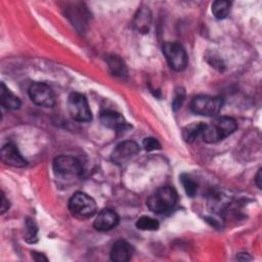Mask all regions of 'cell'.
<instances>
[{
	"label": "cell",
	"instance_id": "cell-1",
	"mask_svg": "<svg viewBox=\"0 0 262 262\" xmlns=\"http://www.w3.org/2000/svg\"><path fill=\"white\" fill-rule=\"evenodd\" d=\"M236 128L237 123L233 118L219 117L211 124H205L201 136L205 142L215 143L232 134Z\"/></svg>",
	"mask_w": 262,
	"mask_h": 262
},
{
	"label": "cell",
	"instance_id": "cell-2",
	"mask_svg": "<svg viewBox=\"0 0 262 262\" xmlns=\"http://www.w3.org/2000/svg\"><path fill=\"white\" fill-rule=\"evenodd\" d=\"M177 203V192L173 187L164 186L157 189L146 200L147 208L158 214L166 213L174 208Z\"/></svg>",
	"mask_w": 262,
	"mask_h": 262
},
{
	"label": "cell",
	"instance_id": "cell-3",
	"mask_svg": "<svg viewBox=\"0 0 262 262\" xmlns=\"http://www.w3.org/2000/svg\"><path fill=\"white\" fill-rule=\"evenodd\" d=\"M69 209L75 216L88 218L95 214L96 203L90 195L78 191L71 196L69 201Z\"/></svg>",
	"mask_w": 262,
	"mask_h": 262
},
{
	"label": "cell",
	"instance_id": "cell-4",
	"mask_svg": "<svg viewBox=\"0 0 262 262\" xmlns=\"http://www.w3.org/2000/svg\"><path fill=\"white\" fill-rule=\"evenodd\" d=\"M222 103V98L218 96L199 95L191 100L190 110L192 113L200 116L213 117L220 112Z\"/></svg>",
	"mask_w": 262,
	"mask_h": 262
},
{
	"label": "cell",
	"instance_id": "cell-5",
	"mask_svg": "<svg viewBox=\"0 0 262 262\" xmlns=\"http://www.w3.org/2000/svg\"><path fill=\"white\" fill-rule=\"evenodd\" d=\"M162 49L171 69L180 72L186 68L188 57L181 44L177 42H166L163 44Z\"/></svg>",
	"mask_w": 262,
	"mask_h": 262
},
{
	"label": "cell",
	"instance_id": "cell-6",
	"mask_svg": "<svg viewBox=\"0 0 262 262\" xmlns=\"http://www.w3.org/2000/svg\"><path fill=\"white\" fill-rule=\"evenodd\" d=\"M68 110L71 117L78 122L91 120V111L86 97L78 92H73L68 98Z\"/></svg>",
	"mask_w": 262,
	"mask_h": 262
},
{
	"label": "cell",
	"instance_id": "cell-7",
	"mask_svg": "<svg viewBox=\"0 0 262 262\" xmlns=\"http://www.w3.org/2000/svg\"><path fill=\"white\" fill-rule=\"evenodd\" d=\"M29 96L34 103L40 106L51 107L55 103L54 92L51 87L45 83H33L29 88Z\"/></svg>",
	"mask_w": 262,
	"mask_h": 262
},
{
	"label": "cell",
	"instance_id": "cell-8",
	"mask_svg": "<svg viewBox=\"0 0 262 262\" xmlns=\"http://www.w3.org/2000/svg\"><path fill=\"white\" fill-rule=\"evenodd\" d=\"M53 170L56 174L61 176H76L82 170V163L72 156H59L53 161Z\"/></svg>",
	"mask_w": 262,
	"mask_h": 262
},
{
	"label": "cell",
	"instance_id": "cell-9",
	"mask_svg": "<svg viewBox=\"0 0 262 262\" xmlns=\"http://www.w3.org/2000/svg\"><path fill=\"white\" fill-rule=\"evenodd\" d=\"M139 151V146L132 140H126L119 143L111 155L112 161L117 165H123L127 163Z\"/></svg>",
	"mask_w": 262,
	"mask_h": 262
},
{
	"label": "cell",
	"instance_id": "cell-10",
	"mask_svg": "<svg viewBox=\"0 0 262 262\" xmlns=\"http://www.w3.org/2000/svg\"><path fill=\"white\" fill-rule=\"evenodd\" d=\"M1 160L6 165L11 167H16V168L25 167L28 164L25 158L19 152L17 146L12 142H8L2 146Z\"/></svg>",
	"mask_w": 262,
	"mask_h": 262
},
{
	"label": "cell",
	"instance_id": "cell-11",
	"mask_svg": "<svg viewBox=\"0 0 262 262\" xmlns=\"http://www.w3.org/2000/svg\"><path fill=\"white\" fill-rule=\"evenodd\" d=\"M118 223H119L118 214L111 209H104L97 214L93 222V226L95 227V229L99 231H106L117 226Z\"/></svg>",
	"mask_w": 262,
	"mask_h": 262
},
{
	"label": "cell",
	"instance_id": "cell-12",
	"mask_svg": "<svg viewBox=\"0 0 262 262\" xmlns=\"http://www.w3.org/2000/svg\"><path fill=\"white\" fill-rule=\"evenodd\" d=\"M133 247L127 241H117L111 250V259L115 262H127L132 258Z\"/></svg>",
	"mask_w": 262,
	"mask_h": 262
},
{
	"label": "cell",
	"instance_id": "cell-13",
	"mask_svg": "<svg viewBox=\"0 0 262 262\" xmlns=\"http://www.w3.org/2000/svg\"><path fill=\"white\" fill-rule=\"evenodd\" d=\"M100 122L104 127L116 130L124 129V127L127 126L124 117L120 113L113 110L102 111L100 113Z\"/></svg>",
	"mask_w": 262,
	"mask_h": 262
},
{
	"label": "cell",
	"instance_id": "cell-14",
	"mask_svg": "<svg viewBox=\"0 0 262 262\" xmlns=\"http://www.w3.org/2000/svg\"><path fill=\"white\" fill-rule=\"evenodd\" d=\"M150 25H151L150 10L147 7H141L140 9H138L134 18L135 29L141 34H146L149 31Z\"/></svg>",
	"mask_w": 262,
	"mask_h": 262
},
{
	"label": "cell",
	"instance_id": "cell-15",
	"mask_svg": "<svg viewBox=\"0 0 262 262\" xmlns=\"http://www.w3.org/2000/svg\"><path fill=\"white\" fill-rule=\"evenodd\" d=\"M0 101L2 106L7 110H17L20 106L19 98L14 95L5 85L1 83L0 87Z\"/></svg>",
	"mask_w": 262,
	"mask_h": 262
},
{
	"label": "cell",
	"instance_id": "cell-16",
	"mask_svg": "<svg viewBox=\"0 0 262 262\" xmlns=\"http://www.w3.org/2000/svg\"><path fill=\"white\" fill-rule=\"evenodd\" d=\"M107 67L112 75L120 78H124L127 75V67L124 60L117 56V55H111L106 59Z\"/></svg>",
	"mask_w": 262,
	"mask_h": 262
},
{
	"label": "cell",
	"instance_id": "cell-17",
	"mask_svg": "<svg viewBox=\"0 0 262 262\" xmlns=\"http://www.w3.org/2000/svg\"><path fill=\"white\" fill-rule=\"evenodd\" d=\"M204 127H205V123H202V122L191 123V124L185 126L182 130L183 139L188 143L193 142L199 136L202 135Z\"/></svg>",
	"mask_w": 262,
	"mask_h": 262
},
{
	"label": "cell",
	"instance_id": "cell-18",
	"mask_svg": "<svg viewBox=\"0 0 262 262\" xmlns=\"http://www.w3.org/2000/svg\"><path fill=\"white\" fill-rule=\"evenodd\" d=\"M231 3L226 0H217L212 4V12L217 19H224L230 11Z\"/></svg>",
	"mask_w": 262,
	"mask_h": 262
},
{
	"label": "cell",
	"instance_id": "cell-19",
	"mask_svg": "<svg viewBox=\"0 0 262 262\" xmlns=\"http://www.w3.org/2000/svg\"><path fill=\"white\" fill-rule=\"evenodd\" d=\"M136 227L140 230L152 231L159 228V222L149 216H141L136 220Z\"/></svg>",
	"mask_w": 262,
	"mask_h": 262
},
{
	"label": "cell",
	"instance_id": "cell-20",
	"mask_svg": "<svg viewBox=\"0 0 262 262\" xmlns=\"http://www.w3.org/2000/svg\"><path fill=\"white\" fill-rule=\"evenodd\" d=\"M180 181L184 187V190L187 195L189 196H194L198 190V183L187 174H181L180 176Z\"/></svg>",
	"mask_w": 262,
	"mask_h": 262
},
{
	"label": "cell",
	"instance_id": "cell-21",
	"mask_svg": "<svg viewBox=\"0 0 262 262\" xmlns=\"http://www.w3.org/2000/svg\"><path fill=\"white\" fill-rule=\"evenodd\" d=\"M37 226L32 219H27L26 221V234H25V239L28 243H36L37 242Z\"/></svg>",
	"mask_w": 262,
	"mask_h": 262
},
{
	"label": "cell",
	"instance_id": "cell-22",
	"mask_svg": "<svg viewBox=\"0 0 262 262\" xmlns=\"http://www.w3.org/2000/svg\"><path fill=\"white\" fill-rule=\"evenodd\" d=\"M142 145H143L144 149L147 151H152V150L161 148V143L158 141V139H156L154 137L144 138L142 141Z\"/></svg>",
	"mask_w": 262,
	"mask_h": 262
},
{
	"label": "cell",
	"instance_id": "cell-23",
	"mask_svg": "<svg viewBox=\"0 0 262 262\" xmlns=\"http://www.w3.org/2000/svg\"><path fill=\"white\" fill-rule=\"evenodd\" d=\"M184 97H185V94H184V91L182 89H178L176 91V94H175V97L173 99V102H172V106H173V110L176 111L177 108H179L181 105H182V102L184 100Z\"/></svg>",
	"mask_w": 262,
	"mask_h": 262
},
{
	"label": "cell",
	"instance_id": "cell-24",
	"mask_svg": "<svg viewBox=\"0 0 262 262\" xmlns=\"http://www.w3.org/2000/svg\"><path fill=\"white\" fill-rule=\"evenodd\" d=\"M9 208V202L6 200L4 193L2 192V198H1V213L4 214L6 212V210H8Z\"/></svg>",
	"mask_w": 262,
	"mask_h": 262
},
{
	"label": "cell",
	"instance_id": "cell-25",
	"mask_svg": "<svg viewBox=\"0 0 262 262\" xmlns=\"http://www.w3.org/2000/svg\"><path fill=\"white\" fill-rule=\"evenodd\" d=\"M255 179H256V184H257V186H258L259 188H261V169L258 170Z\"/></svg>",
	"mask_w": 262,
	"mask_h": 262
}]
</instances>
